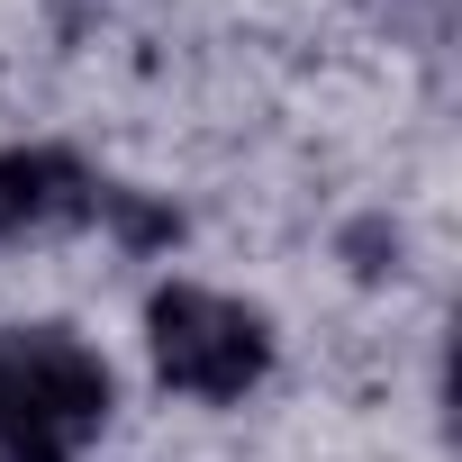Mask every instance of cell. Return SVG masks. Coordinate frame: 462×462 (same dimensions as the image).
I'll return each instance as SVG.
<instances>
[{
    "label": "cell",
    "instance_id": "cell-1",
    "mask_svg": "<svg viewBox=\"0 0 462 462\" xmlns=\"http://www.w3.org/2000/svg\"><path fill=\"white\" fill-rule=\"evenodd\" d=\"M109 417V363L73 327L0 336V462H73Z\"/></svg>",
    "mask_w": 462,
    "mask_h": 462
},
{
    "label": "cell",
    "instance_id": "cell-2",
    "mask_svg": "<svg viewBox=\"0 0 462 462\" xmlns=\"http://www.w3.org/2000/svg\"><path fill=\"white\" fill-rule=\"evenodd\" d=\"M145 336H154V372L190 399H245L273 363V327L226 300V291H199V282H172L154 291L145 309Z\"/></svg>",
    "mask_w": 462,
    "mask_h": 462
},
{
    "label": "cell",
    "instance_id": "cell-3",
    "mask_svg": "<svg viewBox=\"0 0 462 462\" xmlns=\"http://www.w3.org/2000/svg\"><path fill=\"white\" fill-rule=\"evenodd\" d=\"M82 217H100V181L82 172V154H64V145L0 154V245L55 236V226H82Z\"/></svg>",
    "mask_w": 462,
    "mask_h": 462
}]
</instances>
